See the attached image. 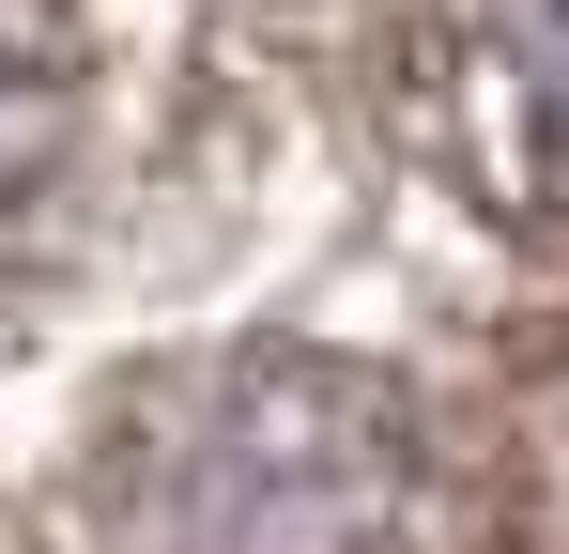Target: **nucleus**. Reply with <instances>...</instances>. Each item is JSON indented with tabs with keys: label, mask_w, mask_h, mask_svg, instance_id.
Wrapping results in <instances>:
<instances>
[{
	"label": "nucleus",
	"mask_w": 569,
	"mask_h": 554,
	"mask_svg": "<svg viewBox=\"0 0 569 554\" xmlns=\"http://www.w3.org/2000/svg\"><path fill=\"white\" fill-rule=\"evenodd\" d=\"M62 123V47H47V0H0V185L47 155Z\"/></svg>",
	"instance_id": "7ed1b4c3"
},
{
	"label": "nucleus",
	"mask_w": 569,
	"mask_h": 554,
	"mask_svg": "<svg viewBox=\"0 0 569 554\" xmlns=\"http://www.w3.org/2000/svg\"><path fill=\"white\" fill-rule=\"evenodd\" d=\"M477 78L539 200H569V0H477Z\"/></svg>",
	"instance_id": "f03ea898"
},
{
	"label": "nucleus",
	"mask_w": 569,
	"mask_h": 554,
	"mask_svg": "<svg viewBox=\"0 0 569 554\" xmlns=\"http://www.w3.org/2000/svg\"><path fill=\"white\" fill-rule=\"evenodd\" d=\"M400 493V416L339 369H231L170 400L154 554H355Z\"/></svg>",
	"instance_id": "f257e3e1"
}]
</instances>
